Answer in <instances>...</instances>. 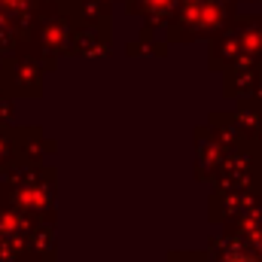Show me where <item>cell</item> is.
Segmentation results:
<instances>
[]
</instances>
